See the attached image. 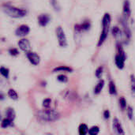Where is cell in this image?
<instances>
[{"mask_svg": "<svg viewBox=\"0 0 135 135\" xmlns=\"http://www.w3.org/2000/svg\"><path fill=\"white\" fill-rule=\"evenodd\" d=\"M109 26L110 25H102L103 29H102L101 34H100V38H99V40H98V44H97L98 47H100L104 43V41L106 40V39L108 37V35Z\"/></svg>", "mask_w": 135, "mask_h": 135, "instance_id": "obj_7", "label": "cell"}, {"mask_svg": "<svg viewBox=\"0 0 135 135\" xmlns=\"http://www.w3.org/2000/svg\"><path fill=\"white\" fill-rule=\"evenodd\" d=\"M103 71H104V67L103 66H99L97 70H96V72H95V75L97 78L100 79L101 77H102V74H103Z\"/></svg>", "mask_w": 135, "mask_h": 135, "instance_id": "obj_27", "label": "cell"}, {"mask_svg": "<svg viewBox=\"0 0 135 135\" xmlns=\"http://www.w3.org/2000/svg\"><path fill=\"white\" fill-rule=\"evenodd\" d=\"M123 16L126 19H128L131 15V3L129 0H124L123 2Z\"/></svg>", "mask_w": 135, "mask_h": 135, "instance_id": "obj_11", "label": "cell"}, {"mask_svg": "<svg viewBox=\"0 0 135 135\" xmlns=\"http://www.w3.org/2000/svg\"><path fill=\"white\" fill-rule=\"evenodd\" d=\"M2 10L8 16L13 17V18H20L23 17L27 14V11L25 9H21L11 6L9 4H4L2 5Z\"/></svg>", "mask_w": 135, "mask_h": 135, "instance_id": "obj_1", "label": "cell"}, {"mask_svg": "<svg viewBox=\"0 0 135 135\" xmlns=\"http://www.w3.org/2000/svg\"><path fill=\"white\" fill-rule=\"evenodd\" d=\"M55 34H56V37L58 40V43L59 45L61 47H67V40H66V36L65 34V32L63 30V28L61 26H58L55 28Z\"/></svg>", "mask_w": 135, "mask_h": 135, "instance_id": "obj_3", "label": "cell"}, {"mask_svg": "<svg viewBox=\"0 0 135 135\" xmlns=\"http://www.w3.org/2000/svg\"><path fill=\"white\" fill-rule=\"evenodd\" d=\"M18 47H20V49L25 52L29 51H31V44L29 42L28 40L27 39H21L18 41L17 43Z\"/></svg>", "mask_w": 135, "mask_h": 135, "instance_id": "obj_8", "label": "cell"}, {"mask_svg": "<svg viewBox=\"0 0 135 135\" xmlns=\"http://www.w3.org/2000/svg\"><path fill=\"white\" fill-rule=\"evenodd\" d=\"M26 56H27L28 61L34 66H37L40 62V57L36 52H33V51H27L26 52Z\"/></svg>", "mask_w": 135, "mask_h": 135, "instance_id": "obj_5", "label": "cell"}, {"mask_svg": "<svg viewBox=\"0 0 135 135\" xmlns=\"http://www.w3.org/2000/svg\"><path fill=\"white\" fill-rule=\"evenodd\" d=\"M8 51H9V54L11 56H17L19 54V51H18V50L17 48H10V49H9Z\"/></svg>", "mask_w": 135, "mask_h": 135, "instance_id": "obj_33", "label": "cell"}, {"mask_svg": "<svg viewBox=\"0 0 135 135\" xmlns=\"http://www.w3.org/2000/svg\"><path fill=\"white\" fill-rule=\"evenodd\" d=\"M81 28L82 31H87L91 27V23L89 21H85L82 24H80Z\"/></svg>", "mask_w": 135, "mask_h": 135, "instance_id": "obj_24", "label": "cell"}, {"mask_svg": "<svg viewBox=\"0 0 135 135\" xmlns=\"http://www.w3.org/2000/svg\"><path fill=\"white\" fill-rule=\"evenodd\" d=\"M78 132H79L80 135H85L86 134H88L89 133V128H88L87 125L85 123L80 124V126L78 127Z\"/></svg>", "mask_w": 135, "mask_h": 135, "instance_id": "obj_19", "label": "cell"}, {"mask_svg": "<svg viewBox=\"0 0 135 135\" xmlns=\"http://www.w3.org/2000/svg\"><path fill=\"white\" fill-rule=\"evenodd\" d=\"M119 106L123 111L125 110L127 108V100H125V98L123 97H120V99H119Z\"/></svg>", "mask_w": 135, "mask_h": 135, "instance_id": "obj_28", "label": "cell"}, {"mask_svg": "<svg viewBox=\"0 0 135 135\" xmlns=\"http://www.w3.org/2000/svg\"><path fill=\"white\" fill-rule=\"evenodd\" d=\"M37 116L40 120L44 122H55L60 118V115L58 112L51 109L40 111L37 113Z\"/></svg>", "mask_w": 135, "mask_h": 135, "instance_id": "obj_2", "label": "cell"}, {"mask_svg": "<svg viewBox=\"0 0 135 135\" xmlns=\"http://www.w3.org/2000/svg\"><path fill=\"white\" fill-rule=\"evenodd\" d=\"M51 100L50 98H46L43 100L42 105L44 108H48L51 106Z\"/></svg>", "mask_w": 135, "mask_h": 135, "instance_id": "obj_30", "label": "cell"}, {"mask_svg": "<svg viewBox=\"0 0 135 135\" xmlns=\"http://www.w3.org/2000/svg\"><path fill=\"white\" fill-rule=\"evenodd\" d=\"M37 20H38V23L40 26L42 27H45L49 22H50V20H51V17L47 13H42L40 15L38 16L37 17Z\"/></svg>", "mask_w": 135, "mask_h": 135, "instance_id": "obj_10", "label": "cell"}, {"mask_svg": "<svg viewBox=\"0 0 135 135\" xmlns=\"http://www.w3.org/2000/svg\"><path fill=\"white\" fill-rule=\"evenodd\" d=\"M59 71H64V72L70 73V72L73 71V69L69 67V66H60L55 67L53 70V73H56V72H59Z\"/></svg>", "mask_w": 135, "mask_h": 135, "instance_id": "obj_18", "label": "cell"}, {"mask_svg": "<svg viewBox=\"0 0 135 135\" xmlns=\"http://www.w3.org/2000/svg\"><path fill=\"white\" fill-rule=\"evenodd\" d=\"M4 99V97H3V94L1 93V100H3Z\"/></svg>", "mask_w": 135, "mask_h": 135, "instance_id": "obj_35", "label": "cell"}, {"mask_svg": "<svg viewBox=\"0 0 135 135\" xmlns=\"http://www.w3.org/2000/svg\"><path fill=\"white\" fill-rule=\"evenodd\" d=\"M8 96L12 100H16L18 99V95H17V92L14 89H9V91H8Z\"/></svg>", "mask_w": 135, "mask_h": 135, "instance_id": "obj_22", "label": "cell"}, {"mask_svg": "<svg viewBox=\"0 0 135 135\" xmlns=\"http://www.w3.org/2000/svg\"><path fill=\"white\" fill-rule=\"evenodd\" d=\"M13 121H12V120H10L9 119H8V118L6 117V118L2 121L1 127H2V128H6V127H9V126H11L12 123H13Z\"/></svg>", "mask_w": 135, "mask_h": 135, "instance_id": "obj_23", "label": "cell"}, {"mask_svg": "<svg viewBox=\"0 0 135 135\" xmlns=\"http://www.w3.org/2000/svg\"><path fill=\"white\" fill-rule=\"evenodd\" d=\"M51 2V5L52 6V8L54 9L55 11L56 12H59L61 10V7H60V5L59 3L58 2L57 0H50Z\"/></svg>", "mask_w": 135, "mask_h": 135, "instance_id": "obj_21", "label": "cell"}, {"mask_svg": "<svg viewBox=\"0 0 135 135\" xmlns=\"http://www.w3.org/2000/svg\"><path fill=\"white\" fill-rule=\"evenodd\" d=\"M63 97L70 101H73L77 99V93L71 90H66L63 93Z\"/></svg>", "mask_w": 135, "mask_h": 135, "instance_id": "obj_14", "label": "cell"}, {"mask_svg": "<svg viewBox=\"0 0 135 135\" xmlns=\"http://www.w3.org/2000/svg\"><path fill=\"white\" fill-rule=\"evenodd\" d=\"M109 93L111 95H116L117 94V89L113 81H109Z\"/></svg>", "mask_w": 135, "mask_h": 135, "instance_id": "obj_20", "label": "cell"}, {"mask_svg": "<svg viewBox=\"0 0 135 135\" xmlns=\"http://www.w3.org/2000/svg\"><path fill=\"white\" fill-rule=\"evenodd\" d=\"M117 51H118V54L122 56L125 60H127V55L125 53V51L123 47V45H122V43L121 42H118L117 43Z\"/></svg>", "mask_w": 135, "mask_h": 135, "instance_id": "obj_17", "label": "cell"}, {"mask_svg": "<svg viewBox=\"0 0 135 135\" xmlns=\"http://www.w3.org/2000/svg\"><path fill=\"white\" fill-rule=\"evenodd\" d=\"M0 72H1V74L5 77L6 78H9V70L8 68H6L4 66H2L0 68Z\"/></svg>", "mask_w": 135, "mask_h": 135, "instance_id": "obj_26", "label": "cell"}, {"mask_svg": "<svg viewBox=\"0 0 135 135\" xmlns=\"http://www.w3.org/2000/svg\"><path fill=\"white\" fill-rule=\"evenodd\" d=\"M57 79H58V81H59L60 82H62V83H66V82L68 81L67 77H66V75H64V74H60V75H59L58 78H57Z\"/></svg>", "mask_w": 135, "mask_h": 135, "instance_id": "obj_32", "label": "cell"}, {"mask_svg": "<svg viewBox=\"0 0 135 135\" xmlns=\"http://www.w3.org/2000/svg\"><path fill=\"white\" fill-rule=\"evenodd\" d=\"M131 89L132 93H135V78L134 74L131 75Z\"/></svg>", "mask_w": 135, "mask_h": 135, "instance_id": "obj_29", "label": "cell"}, {"mask_svg": "<svg viewBox=\"0 0 135 135\" xmlns=\"http://www.w3.org/2000/svg\"><path fill=\"white\" fill-rule=\"evenodd\" d=\"M111 116V114H110V112L108 110H105L104 112V118L105 119H108Z\"/></svg>", "mask_w": 135, "mask_h": 135, "instance_id": "obj_34", "label": "cell"}, {"mask_svg": "<svg viewBox=\"0 0 135 135\" xmlns=\"http://www.w3.org/2000/svg\"><path fill=\"white\" fill-rule=\"evenodd\" d=\"M112 33L113 35V36L117 40H126L125 38L123 37V34H122V31L120 30V28L118 26H114L112 29ZM121 42V40H120Z\"/></svg>", "mask_w": 135, "mask_h": 135, "instance_id": "obj_12", "label": "cell"}, {"mask_svg": "<svg viewBox=\"0 0 135 135\" xmlns=\"http://www.w3.org/2000/svg\"><path fill=\"white\" fill-rule=\"evenodd\" d=\"M112 127H113V131L118 134H125V132L123 131V126L120 123V121L117 119V118H115L113 119V124H112Z\"/></svg>", "mask_w": 135, "mask_h": 135, "instance_id": "obj_9", "label": "cell"}, {"mask_svg": "<svg viewBox=\"0 0 135 135\" xmlns=\"http://www.w3.org/2000/svg\"><path fill=\"white\" fill-rule=\"evenodd\" d=\"M104 86V80H100V81L98 82V84H97V85L95 86V88H94V93H95L96 95L100 94V93H101V91H102Z\"/></svg>", "mask_w": 135, "mask_h": 135, "instance_id": "obj_15", "label": "cell"}, {"mask_svg": "<svg viewBox=\"0 0 135 135\" xmlns=\"http://www.w3.org/2000/svg\"><path fill=\"white\" fill-rule=\"evenodd\" d=\"M120 21H121V25L123 28V34L126 36L127 41H129L131 38V31L127 23V19H126L125 17H121Z\"/></svg>", "mask_w": 135, "mask_h": 135, "instance_id": "obj_4", "label": "cell"}, {"mask_svg": "<svg viewBox=\"0 0 135 135\" xmlns=\"http://www.w3.org/2000/svg\"><path fill=\"white\" fill-rule=\"evenodd\" d=\"M100 132V128L97 126H94L89 130V134L90 135H97Z\"/></svg>", "mask_w": 135, "mask_h": 135, "instance_id": "obj_25", "label": "cell"}, {"mask_svg": "<svg viewBox=\"0 0 135 135\" xmlns=\"http://www.w3.org/2000/svg\"><path fill=\"white\" fill-rule=\"evenodd\" d=\"M6 118H8L10 120L13 121L14 119H15V116H16V114H15V112H14L13 108H8L6 109Z\"/></svg>", "mask_w": 135, "mask_h": 135, "instance_id": "obj_16", "label": "cell"}, {"mask_svg": "<svg viewBox=\"0 0 135 135\" xmlns=\"http://www.w3.org/2000/svg\"><path fill=\"white\" fill-rule=\"evenodd\" d=\"M125 59L120 56L119 54H117L115 57V65L119 69V70H123L124 68V66H125Z\"/></svg>", "mask_w": 135, "mask_h": 135, "instance_id": "obj_13", "label": "cell"}, {"mask_svg": "<svg viewBox=\"0 0 135 135\" xmlns=\"http://www.w3.org/2000/svg\"><path fill=\"white\" fill-rule=\"evenodd\" d=\"M30 32V28L28 25H20L15 31V34L16 36H21V37H23V36H27Z\"/></svg>", "mask_w": 135, "mask_h": 135, "instance_id": "obj_6", "label": "cell"}, {"mask_svg": "<svg viewBox=\"0 0 135 135\" xmlns=\"http://www.w3.org/2000/svg\"><path fill=\"white\" fill-rule=\"evenodd\" d=\"M127 112L128 118H129L131 120H132V119H133V118H134V110H133V108H132L131 106H128Z\"/></svg>", "mask_w": 135, "mask_h": 135, "instance_id": "obj_31", "label": "cell"}]
</instances>
